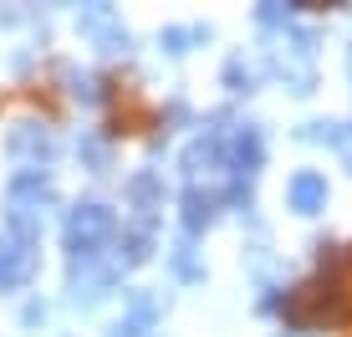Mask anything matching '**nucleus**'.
Returning a JSON list of instances; mask_svg holds the SVG:
<instances>
[{
    "label": "nucleus",
    "instance_id": "obj_4",
    "mask_svg": "<svg viewBox=\"0 0 352 337\" xmlns=\"http://www.w3.org/2000/svg\"><path fill=\"white\" fill-rule=\"evenodd\" d=\"M6 149L16 153V159H52V149H56V138L46 133V128H36V123H21V128H10V138H6Z\"/></svg>",
    "mask_w": 352,
    "mask_h": 337
},
{
    "label": "nucleus",
    "instance_id": "obj_7",
    "mask_svg": "<svg viewBox=\"0 0 352 337\" xmlns=\"http://www.w3.org/2000/svg\"><path fill=\"white\" fill-rule=\"evenodd\" d=\"M220 164H225V143L214 138V133H210V138H194L189 149H184V168H189L194 179H199V174H214Z\"/></svg>",
    "mask_w": 352,
    "mask_h": 337
},
{
    "label": "nucleus",
    "instance_id": "obj_3",
    "mask_svg": "<svg viewBox=\"0 0 352 337\" xmlns=\"http://www.w3.org/2000/svg\"><path fill=\"white\" fill-rule=\"evenodd\" d=\"M36 271V240H0V292H16V286H26Z\"/></svg>",
    "mask_w": 352,
    "mask_h": 337
},
{
    "label": "nucleus",
    "instance_id": "obj_13",
    "mask_svg": "<svg viewBox=\"0 0 352 337\" xmlns=\"http://www.w3.org/2000/svg\"><path fill=\"white\" fill-rule=\"evenodd\" d=\"M199 31H164V41H168V52H189L184 41H194Z\"/></svg>",
    "mask_w": 352,
    "mask_h": 337
},
{
    "label": "nucleus",
    "instance_id": "obj_6",
    "mask_svg": "<svg viewBox=\"0 0 352 337\" xmlns=\"http://www.w3.org/2000/svg\"><path fill=\"white\" fill-rule=\"evenodd\" d=\"M82 31L97 36V41L107 46V52H118V46H128V31L118 26V16L107 6H92V10H82Z\"/></svg>",
    "mask_w": 352,
    "mask_h": 337
},
{
    "label": "nucleus",
    "instance_id": "obj_8",
    "mask_svg": "<svg viewBox=\"0 0 352 337\" xmlns=\"http://www.w3.org/2000/svg\"><path fill=\"white\" fill-rule=\"evenodd\" d=\"M214 204H220V195H204V189L194 184L184 195V225H189V230H204V225L214 220Z\"/></svg>",
    "mask_w": 352,
    "mask_h": 337
},
{
    "label": "nucleus",
    "instance_id": "obj_5",
    "mask_svg": "<svg viewBox=\"0 0 352 337\" xmlns=\"http://www.w3.org/2000/svg\"><path fill=\"white\" fill-rule=\"evenodd\" d=\"M291 210H301V215H317L322 204H327V179L317 174V168H301L296 179H291Z\"/></svg>",
    "mask_w": 352,
    "mask_h": 337
},
{
    "label": "nucleus",
    "instance_id": "obj_10",
    "mask_svg": "<svg viewBox=\"0 0 352 337\" xmlns=\"http://www.w3.org/2000/svg\"><path fill=\"white\" fill-rule=\"evenodd\" d=\"M128 195H133V204H138V210H148V199L159 195V179H153V174H138V179L128 184Z\"/></svg>",
    "mask_w": 352,
    "mask_h": 337
},
{
    "label": "nucleus",
    "instance_id": "obj_11",
    "mask_svg": "<svg viewBox=\"0 0 352 337\" xmlns=\"http://www.w3.org/2000/svg\"><path fill=\"white\" fill-rule=\"evenodd\" d=\"M225 82H230V87H235V92H245V87H250V67H245V62H240V56H235V62L225 67Z\"/></svg>",
    "mask_w": 352,
    "mask_h": 337
},
{
    "label": "nucleus",
    "instance_id": "obj_9",
    "mask_svg": "<svg viewBox=\"0 0 352 337\" xmlns=\"http://www.w3.org/2000/svg\"><path fill=\"white\" fill-rule=\"evenodd\" d=\"M148 322H153V302H138V307H133L128 317L113 327V337H143V332H148Z\"/></svg>",
    "mask_w": 352,
    "mask_h": 337
},
{
    "label": "nucleus",
    "instance_id": "obj_14",
    "mask_svg": "<svg viewBox=\"0 0 352 337\" xmlns=\"http://www.w3.org/2000/svg\"><path fill=\"white\" fill-rule=\"evenodd\" d=\"M337 149H342V164L352 168V128H342V143H337Z\"/></svg>",
    "mask_w": 352,
    "mask_h": 337
},
{
    "label": "nucleus",
    "instance_id": "obj_12",
    "mask_svg": "<svg viewBox=\"0 0 352 337\" xmlns=\"http://www.w3.org/2000/svg\"><path fill=\"white\" fill-rule=\"evenodd\" d=\"M82 153H87L97 168H107V143H102V138H82Z\"/></svg>",
    "mask_w": 352,
    "mask_h": 337
},
{
    "label": "nucleus",
    "instance_id": "obj_2",
    "mask_svg": "<svg viewBox=\"0 0 352 337\" xmlns=\"http://www.w3.org/2000/svg\"><path fill=\"white\" fill-rule=\"evenodd\" d=\"M113 230H118L113 210H107V204H97V199H87V204H77V210L67 215L62 240H67V250H72V261H92L97 250L113 240Z\"/></svg>",
    "mask_w": 352,
    "mask_h": 337
},
{
    "label": "nucleus",
    "instance_id": "obj_1",
    "mask_svg": "<svg viewBox=\"0 0 352 337\" xmlns=\"http://www.w3.org/2000/svg\"><path fill=\"white\" fill-rule=\"evenodd\" d=\"M46 204H52V179H46V168H26V174H16V179H10V235L36 240Z\"/></svg>",
    "mask_w": 352,
    "mask_h": 337
}]
</instances>
